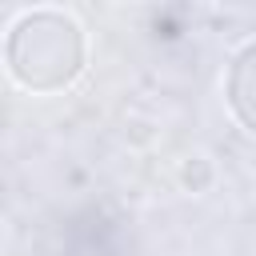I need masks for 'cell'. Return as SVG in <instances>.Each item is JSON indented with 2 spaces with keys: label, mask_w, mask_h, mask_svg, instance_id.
Listing matches in <instances>:
<instances>
[{
  "label": "cell",
  "mask_w": 256,
  "mask_h": 256,
  "mask_svg": "<svg viewBox=\"0 0 256 256\" xmlns=\"http://www.w3.org/2000/svg\"><path fill=\"white\" fill-rule=\"evenodd\" d=\"M224 100H228L232 116L256 136V40H248L232 56L228 76H224Z\"/></svg>",
  "instance_id": "7a4b0ae2"
},
{
  "label": "cell",
  "mask_w": 256,
  "mask_h": 256,
  "mask_svg": "<svg viewBox=\"0 0 256 256\" xmlns=\"http://www.w3.org/2000/svg\"><path fill=\"white\" fill-rule=\"evenodd\" d=\"M84 28L56 8L20 12L8 28L4 60L20 88L28 92H60L84 72Z\"/></svg>",
  "instance_id": "6da1fadb"
}]
</instances>
